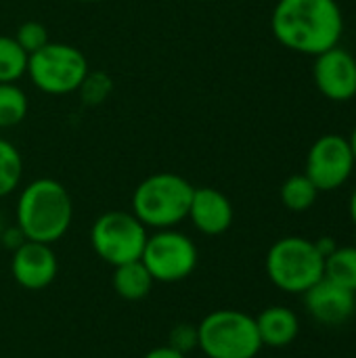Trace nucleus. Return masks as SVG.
Masks as SVG:
<instances>
[{
  "label": "nucleus",
  "instance_id": "obj_1",
  "mask_svg": "<svg viewBox=\"0 0 356 358\" xmlns=\"http://www.w3.org/2000/svg\"><path fill=\"white\" fill-rule=\"evenodd\" d=\"M271 29L285 48L317 57L340 44L344 15L338 0H279Z\"/></svg>",
  "mask_w": 356,
  "mask_h": 358
},
{
  "label": "nucleus",
  "instance_id": "obj_2",
  "mask_svg": "<svg viewBox=\"0 0 356 358\" xmlns=\"http://www.w3.org/2000/svg\"><path fill=\"white\" fill-rule=\"evenodd\" d=\"M71 220L73 201L59 180L36 178L21 189L15 206V224L27 241L52 245L65 237Z\"/></svg>",
  "mask_w": 356,
  "mask_h": 358
},
{
  "label": "nucleus",
  "instance_id": "obj_3",
  "mask_svg": "<svg viewBox=\"0 0 356 358\" xmlns=\"http://www.w3.org/2000/svg\"><path fill=\"white\" fill-rule=\"evenodd\" d=\"M193 191L195 187L185 176L157 172L136 185L130 212L147 229H176L189 216Z\"/></svg>",
  "mask_w": 356,
  "mask_h": 358
},
{
  "label": "nucleus",
  "instance_id": "obj_4",
  "mask_svg": "<svg viewBox=\"0 0 356 358\" xmlns=\"http://www.w3.org/2000/svg\"><path fill=\"white\" fill-rule=\"evenodd\" d=\"M264 268L277 289L285 294H306L325 277V256L313 239L290 235L269 248Z\"/></svg>",
  "mask_w": 356,
  "mask_h": 358
},
{
  "label": "nucleus",
  "instance_id": "obj_5",
  "mask_svg": "<svg viewBox=\"0 0 356 358\" xmlns=\"http://www.w3.org/2000/svg\"><path fill=\"white\" fill-rule=\"evenodd\" d=\"M197 350L208 358H256L262 350L256 319L235 308L212 310L197 325Z\"/></svg>",
  "mask_w": 356,
  "mask_h": 358
},
{
  "label": "nucleus",
  "instance_id": "obj_6",
  "mask_svg": "<svg viewBox=\"0 0 356 358\" xmlns=\"http://www.w3.org/2000/svg\"><path fill=\"white\" fill-rule=\"evenodd\" d=\"M90 73L86 55L65 42H48L27 57V73L31 84L44 94L63 96L78 92Z\"/></svg>",
  "mask_w": 356,
  "mask_h": 358
},
{
  "label": "nucleus",
  "instance_id": "obj_7",
  "mask_svg": "<svg viewBox=\"0 0 356 358\" xmlns=\"http://www.w3.org/2000/svg\"><path fill=\"white\" fill-rule=\"evenodd\" d=\"M149 229L124 210H109L101 214L90 229V245L94 254L109 266L141 260Z\"/></svg>",
  "mask_w": 356,
  "mask_h": 358
},
{
  "label": "nucleus",
  "instance_id": "obj_8",
  "mask_svg": "<svg viewBox=\"0 0 356 358\" xmlns=\"http://www.w3.org/2000/svg\"><path fill=\"white\" fill-rule=\"evenodd\" d=\"M141 262L147 266L155 283H178L193 275L199 262V252L189 235L176 229H162L147 237Z\"/></svg>",
  "mask_w": 356,
  "mask_h": 358
},
{
  "label": "nucleus",
  "instance_id": "obj_9",
  "mask_svg": "<svg viewBox=\"0 0 356 358\" xmlns=\"http://www.w3.org/2000/svg\"><path fill=\"white\" fill-rule=\"evenodd\" d=\"M355 166L348 138L342 134H323L308 149L304 174L313 180L319 193L336 191L348 182Z\"/></svg>",
  "mask_w": 356,
  "mask_h": 358
},
{
  "label": "nucleus",
  "instance_id": "obj_10",
  "mask_svg": "<svg viewBox=\"0 0 356 358\" xmlns=\"http://www.w3.org/2000/svg\"><path fill=\"white\" fill-rule=\"evenodd\" d=\"M313 78L329 101L346 103L356 96V59L340 44L315 57Z\"/></svg>",
  "mask_w": 356,
  "mask_h": 358
},
{
  "label": "nucleus",
  "instance_id": "obj_11",
  "mask_svg": "<svg viewBox=\"0 0 356 358\" xmlns=\"http://www.w3.org/2000/svg\"><path fill=\"white\" fill-rule=\"evenodd\" d=\"M59 273V260L48 243L23 241L10 252V277L13 281L29 292L46 289Z\"/></svg>",
  "mask_w": 356,
  "mask_h": 358
},
{
  "label": "nucleus",
  "instance_id": "obj_12",
  "mask_svg": "<svg viewBox=\"0 0 356 358\" xmlns=\"http://www.w3.org/2000/svg\"><path fill=\"white\" fill-rule=\"evenodd\" d=\"M302 296L308 315L327 327H340L348 323L356 310V294L327 281L325 277Z\"/></svg>",
  "mask_w": 356,
  "mask_h": 358
},
{
  "label": "nucleus",
  "instance_id": "obj_13",
  "mask_svg": "<svg viewBox=\"0 0 356 358\" xmlns=\"http://www.w3.org/2000/svg\"><path fill=\"white\" fill-rule=\"evenodd\" d=\"M233 203L231 199L214 187H197L189 206L191 224L208 237H218L227 233L233 224Z\"/></svg>",
  "mask_w": 356,
  "mask_h": 358
},
{
  "label": "nucleus",
  "instance_id": "obj_14",
  "mask_svg": "<svg viewBox=\"0 0 356 358\" xmlns=\"http://www.w3.org/2000/svg\"><path fill=\"white\" fill-rule=\"evenodd\" d=\"M256 319L258 336L262 342V348H285L296 342L300 334V319L298 315L281 304L264 308Z\"/></svg>",
  "mask_w": 356,
  "mask_h": 358
},
{
  "label": "nucleus",
  "instance_id": "obj_15",
  "mask_svg": "<svg viewBox=\"0 0 356 358\" xmlns=\"http://www.w3.org/2000/svg\"><path fill=\"white\" fill-rule=\"evenodd\" d=\"M153 277L141 260L126 262L113 268L111 285L113 292L126 302H141L153 289Z\"/></svg>",
  "mask_w": 356,
  "mask_h": 358
},
{
  "label": "nucleus",
  "instance_id": "obj_16",
  "mask_svg": "<svg viewBox=\"0 0 356 358\" xmlns=\"http://www.w3.org/2000/svg\"><path fill=\"white\" fill-rule=\"evenodd\" d=\"M325 279L356 294V245L336 248L325 258Z\"/></svg>",
  "mask_w": 356,
  "mask_h": 358
},
{
  "label": "nucleus",
  "instance_id": "obj_17",
  "mask_svg": "<svg viewBox=\"0 0 356 358\" xmlns=\"http://www.w3.org/2000/svg\"><path fill=\"white\" fill-rule=\"evenodd\" d=\"M279 197L290 212H306L317 203L319 189L306 174H294L281 185Z\"/></svg>",
  "mask_w": 356,
  "mask_h": 358
},
{
  "label": "nucleus",
  "instance_id": "obj_18",
  "mask_svg": "<svg viewBox=\"0 0 356 358\" xmlns=\"http://www.w3.org/2000/svg\"><path fill=\"white\" fill-rule=\"evenodd\" d=\"M23 178V157L19 149L0 136V199L15 193Z\"/></svg>",
  "mask_w": 356,
  "mask_h": 358
},
{
  "label": "nucleus",
  "instance_id": "obj_19",
  "mask_svg": "<svg viewBox=\"0 0 356 358\" xmlns=\"http://www.w3.org/2000/svg\"><path fill=\"white\" fill-rule=\"evenodd\" d=\"M27 57L13 36H0V84L19 82L27 73Z\"/></svg>",
  "mask_w": 356,
  "mask_h": 358
},
{
  "label": "nucleus",
  "instance_id": "obj_20",
  "mask_svg": "<svg viewBox=\"0 0 356 358\" xmlns=\"http://www.w3.org/2000/svg\"><path fill=\"white\" fill-rule=\"evenodd\" d=\"M27 94L17 82L0 84V128H13L21 124L27 115Z\"/></svg>",
  "mask_w": 356,
  "mask_h": 358
},
{
  "label": "nucleus",
  "instance_id": "obj_21",
  "mask_svg": "<svg viewBox=\"0 0 356 358\" xmlns=\"http://www.w3.org/2000/svg\"><path fill=\"white\" fill-rule=\"evenodd\" d=\"M15 40H17V44L27 52V55H31V52H36V50H40L42 46H46L50 40H48V29L40 23V21H23L19 27H17V31H15V36H13Z\"/></svg>",
  "mask_w": 356,
  "mask_h": 358
},
{
  "label": "nucleus",
  "instance_id": "obj_22",
  "mask_svg": "<svg viewBox=\"0 0 356 358\" xmlns=\"http://www.w3.org/2000/svg\"><path fill=\"white\" fill-rule=\"evenodd\" d=\"M80 92L86 103L97 105V103L105 101L107 94L111 92V80L103 73H88L84 84L80 86Z\"/></svg>",
  "mask_w": 356,
  "mask_h": 358
},
{
  "label": "nucleus",
  "instance_id": "obj_23",
  "mask_svg": "<svg viewBox=\"0 0 356 358\" xmlns=\"http://www.w3.org/2000/svg\"><path fill=\"white\" fill-rule=\"evenodd\" d=\"M168 346H172L174 350L189 355L197 348V325L191 323H180L170 331L168 338Z\"/></svg>",
  "mask_w": 356,
  "mask_h": 358
},
{
  "label": "nucleus",
  "instance_id": "obj_24",
  "mask_svg": "<svg viewBox=\"0 0 356 358\" xmlns=\"http://www.w3.org/2000/svg\"><path fill=\"white\" fill-rule=\"evenodd\" d=\"M23 241H27V239H25L23 231H21L17 224H13V227H4V231H2V235H0V243H2L6 250L15 252Z\"/></svg>",
  "mask_w": 356,
  "mask_h": 358
},
{
  "label": "nucleus",
  "instance_id": "obj_25",
  "mask_svg": "<svg viewBox=\"0 0 356 358\" xmlns=\"http://www.w3.org/2000/svg\"><path fill=\"white\" fill-rule=\"evenodd\" d=\"M143 358H187V355H183V352H178V350H174L172 346L166 344V346L151 348Z\"/></svg>",
  "mask_w": 356,
  "mask_h": 358
},
{
  "label": "nucleus",
  "instance_id": "obj_26",
  "mask_svg": "<svg viewBox=\"0 0 356 358\" xmlns=\"http://www.w3.org/2000/svg\"><path fill=\"white\" fill-rule=\"evenodd\" d=\"M315 243H317L319 252H321V254H323L325 258H327V256H329V254H332V252H334V250L338 248V245H336V241H334L332 237H321V239H317Z\"/></svg>",
  "mask_w": 356,
  "mask_h": 358
},
{
  "label": "nucleus",
  "instance_id": "obj_27",
  "mask_svg": "<svg viewBox=\"0 0 356 358\" xmlns=\"http://www.w3.org/2000/svg\"><path fill=\"white\" fill-rule=\"evenodd\" d=\"M348 210H350V218H353V224L356 227V187L350 195V203H348Z\"/></svg>",
  "mask_w": 356,
  "mask_h": 358
},
{
  "label": "nucleus",
  "instance_id": "obj_28",
  "mask_svg": "<svg viewBox=\"0 0 356 358\" xmlns=\"http://www.w3.org/2000/svg\"><path fill=\"white\" fill-rule=\"evenodd\" d=\"M348 143H350V149H353V155H355L356 162V126L355 130H353V134H350V138H348Z\"/></svg>",
  "mask_w": 356,
  "mask_h": 358
},
{
  "label": "nucleus",
  "instance_id": "obj_29",
  "mask_svg": "<svg viewBox=\"0 0 356 358\" xmlns=\"http://www.w3.org/2000/svg\"><path fill=\"white\" fill-rule=\"evenodd\" d=\"M4 227H6V224H4V220H2V216H0V235H2V231H4Z\"/></svg>",
  "mask_w": 356,
  "mask_h": 358
},
{
  "label": "nucleus",
  "instance_id": "obj_30",
  "mask_svg": "<svg viewBox=\"0 0 356 358\" xmlns=\"http://www.w3.org/2000/svg\"><path fill=\"white\" fill-rule=\"evenodd\" d=\"M78 2H101V0H78Z\"/></svg>",
  "mask_w": 356,
  "mask_h": 358
}]
</instances>
